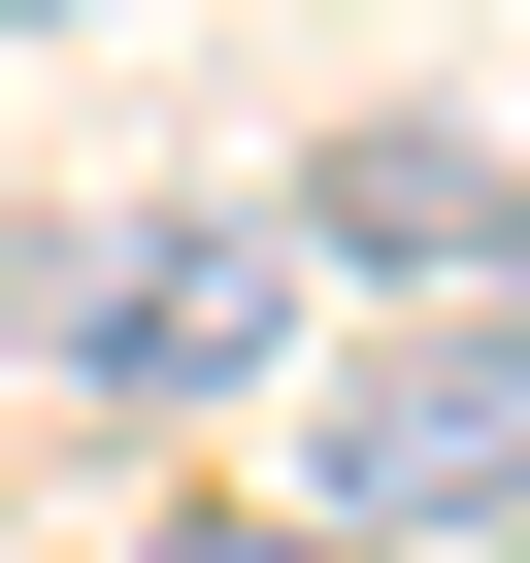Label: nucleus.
<instances>
[{
	"label": "nucleus",
	"mask_w": 530,
	"mask_h": 563,
	"mask_svg": "<svg viewBox=\"0 0 530 563\" xmlns=\"http://www.w3.org/2000/svg\"><path fill=\"white\" fill-rule=\"evenodd\" d=\"M299 530H332V563H464V530H530V232L464 265L431 332H365V365H332Z\"/></svg>",
	"instance_id": "obj_1"
},
{
	"label": "nucleus",
	"mask_w": 530,
	"mask_h": 563,
	"mask_svg": "<svg viewBox=\"0 0 530 563\" xmlns=\"http://www.w3.org/2000/svg\"><path fill=\"white\" fill-rule=\"evenodd\" d=\"M299 232H332V265H398V299H464V265H497V166H464V133H332V166H299Z\"/></svg>",
	"instance_id": "obj_3"
},
{
	"label": "nucleus",
	"mask_w": 530,
	"mask_h": 563,
	"mask_svg": "<svg viewBox=\"0 0 530 563\" xmlns=\"http://www.w3.org/2000/svg\"><path fill=\"white\" fill-rule=\"evenodd\" d=\"M166 563H332V530H166Z\"/></svg>",
	"instance_id": "obj_4"
},
{
	"label": "nucleus",
	"mask_w": 530,
	"mask_h": 563,
	"mask_svg": "<svg viewBox=\"0 0 530 563\" xmlns=\"http://www.w3.org/2000/svg\"><path fill=\"white\" fill-rule=\"evenodd\" d=\"M0 34H67V0H0Z\"/></svg>",
	"instance_id": "obj_5"
},
{
	"label": "nucleus",
	"mask_w": 530,
	"mask_h": 563,
	"mask_svg": "<svg viewBox=\"0 0 530 563\" xmlns=\"http://www.w3.org/2000/svg\"><path fill=\"white\" fill-rule=\"evenodd\" d=\"M0 332L100 365V398H265L299 365V232L265 199H67V232H0Z\"/></svg>",
	"instance_id": "obj_2"
}]
</instances>
